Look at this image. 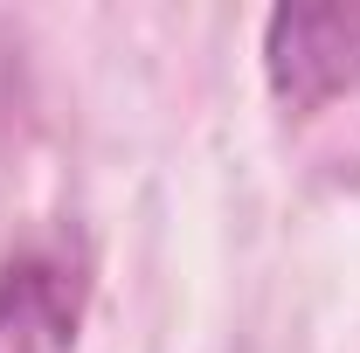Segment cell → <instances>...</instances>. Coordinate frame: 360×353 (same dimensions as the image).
<instances>
[{
    "label": "cell",
    "instance_id": "7a4b0ae2",
    "mask_svg": "<svg viewBox=\"0 0 360 353\" xmlns=\"http://www.w3.org/2000/svg\"><path fill=\"white\" fill-rule=\"evenodd\" d=\"M90 277L70 250L35 243L0 264V353H77Z\"/></svg>",
    "mask_w": 360,
    "mask_h": 353
},
{
    "label": "cell",
    "instance_id": "6da1fadb",
    "mask_svg": "<svg viewBox=\"0 0 360 353\" xmlns=\"http://www.w3.org/2000/svg\"><path fill=\"white\" fill-rule=\"evenodd\" d=\"M264 84L284 111L312 118L360 84V0H291L264 21Z\"/></svg>",
    "mask_w": 360,
    "mask_h": 353
}]
</instances>
